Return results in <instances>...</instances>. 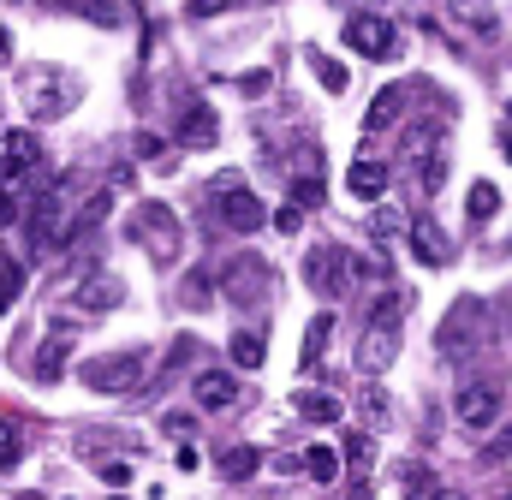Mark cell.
Masks as SVG:
<instances>
[{
	"label": "cell",
	"mask_w": 512,
	"mask_h": 500,
	"mask_svg": "<svg viewBox=\"0 0 512 500\" xmlns=\"http://www.w3.org/2000/svg\"><path fill=\"white\" fill-rule=\"evenodd\" d=\"M108 500H126V495H108Z\"/></svg>",
	"instance_id": "obj_52"
},
{
	"label": "cell",
	"mask_w": 512,
	"mask_h": 500,
	"mask_svg": "<svg viewBox=\"0 0 512 500\" xmlns=\"http://www.w3.org/2000/svg\"><path fill=\"white\" fill-rule=\"evenodd\" d=\"M131 149H137V161H149V167H173V161H167V137H155V131H137Z\"/></svg>",
	"instance_id": "obj_31"
},
{
	"label": "cell",
	"mask_w": 512,
	"mask_h": 500,
	"mask_svg": "<svg viewBox=\"0 0 512 500\" xmlns=\"http://www.w3.org/2000/svg\"><path fill=\"white\" fill-rule=\"evenodd\" d=\"M12 221H18V203H12V197L0 191V227H12Z\"/></svg>",
	"instance_id": "obj_47"
},
{
	"label": "cell",
	"mask_w": 512,
	"mask_h": 500,
	"mask_svg": "<svg viewBox=\"0 0 512 500\" xmlns=\"http://www.w3.org/2000/svg\"><path fill=\"white\" fill-rule=\"evenodd\" d=\"M364 12H376V18H387V0H358Z\"/></svg>",
	"instance_id": "obj_49"
},
{
	"label": "cell",
	"mask_w": 512,
	"mask_h": 500,
	"mask_svg": "<svg viewBox=\"0 0 512 500\" xmlns=\"http://www.w3.org/2000/svg\"><path fill=\"white\" fill-rule=\"evenodd\" d=\"M24 221H30V245L36 250H66L72 245V209H66L60 191H42Z\"/></svg>",
	"instance_id": "obj_6"
},
{
	"label": "cell",
	"mask_w": 512,
	"mask_h": 500,
	"mask_svg": "<svg viewBox=\"0 0 512 500\" xmlns=\"http://www.w3.org/2000/svg\"><path fill=\"white\" fill-rule=\"evenodd\" d=\"M310 66H316V78H322V90H328V96H340V90H346V66H334L328 54H310Z\"/></svg>",
	"instance_id": "obj_34"
},
{
	"label": "cell",
	"mask_w": 512,
	"mask_h": 500,
	"mask_svg": "<svg viewBox=\"0 0 512 500\" xmlns=\"http://www.w3.org/2000/svg\"><path fill=\"white\" fill-rule=\"evenodd\" d=\"M411 256H417L423 268H447V262H453V245H447V233L435 227V215H411Z\"/></svg>",
	"instance_id": "obj_11"
},
{
	"label": "cell",
	"mask_w": 512,
	"mask_h": 500,
	"mask_svg": "<svg viewBox=\"0 0 512 500\" xmlns=\"http://www.w3.org/2000/svg\"><path fill=\"white\" fill-rule=\"evenodd\" d=\"M18 173H24V167H18V161H12V155H6V149H0V191H6V185H12V179H18Z\"/></svg>",
	"instance_id": "obj_45"
},
{
	"label": "cell",
	"mask_w": 512,
	"mask_h": 500,
	"mask_svg": "<svg viewBox=\"0 0 512 500\" xmlns=\"http://www.w3.org/2000/svg\"><path fill=\"white\" fill-rule=\"evenodd\" d=\"M209 298H215V274H209V268H191L185 286H179V304H185V310H209Z\"/></svg>",
	"instance_id": "obj_22"
},
{
	"label": "cell",
	"mask_w": 512,
	"mask_h": 500,
	"mask_svg": "<svg viewBox=\"0 0 512 500\" xmlns=\"http://www.w3.org/2000/svg\"><path fill=\"white\" fill-rule=\"evenodd\" d=\"M120 298H126V286H120L114 274H84V280L72 286V304H84L90 316H102V310H114Z\"/></svg>",
	"instance_id": "obj_12"
},
{
	"label": "cell",
	"mask_w": 512,
	"mask_h": 500,
	"mask_svg": "<svg viewBox=\"0 0 512 500\" xmlns=\"http://www.w3.org/2000/svg\"><path fill=\"white\" fill-rule=\"evenodd\" d=\"M0 6H12V0H0Z\"/></svg>",
	"instance_id": "obj_54"
},
{
	"label": "cell",
	"mask_w": 512,
	"mask_h": 500,
	"mask_svg": "<svg viewBox=\"0 0 512 500\" xmlns=\"http://www.w3.org/2000/svg\"><path fill=\"white\" fill-rule=\"evenodd\" d=\"M340 465H346L352 477H370V465H376V441H370V435H346V441H340Z\"/></svg>",
	"instance_id": "obj_21"
},
{
	"label": "cell",
	"mask_w": 512,
	"mask_h": 500,
	"mask_svg": "<svg viewBox=\"0 0 512 500\" xmlns=\"http://www.w3.org/2000/svg\"><path fill=\"white\" fill-rule=\"evenodd\" d=\"M393 108H405V96H399V90H393V84H387L382 96H376V102H370V114H364V125H370V131H387V125L399 120V114H393Z\"/></svg>",
	"instance_id": "obj_28"
},
{
	"label": "cell",
	"mask_w": 512,
	"mask_h": 500,
	"mask_svg": "<svg viewBox=\"0 0 512 500\" xmlns=\"http://www.w3.org/2000/svg\"><path fill=\"white\" fill-rule=\"evenodd\" d=\"M435 500H471V495H459V489H435Z\"/></svg>",
	"instance_id": "obj_50"
},
{
	"label": "cell",
	"mask_w": 512,
	"mask_h": 500,
	"mask_svg": "<svg viewBox=\"0 0 512 500\" xmlns=\"http://www.w3.org/2000/svg\"><path fill=\"white\" fill-rule=\"evenodd\" d=\"M131 239L149 250L161 268H173V262H179V245H185V227H179V215H173L167 203H143V209L131 215Z\"/></svg>",
	"instance_id": "obj_3"
},
{
	"label": "cell",
	"mask_w": 512,
	"mask_h": 500,
	"mask_svg": "<svg viewBox=\"0 0 512 500\" xmlns=\"http://www.w3.org/2000/svg\"><path fill=\"white\" fill-rule=\"evenodd\" d=\"M405 304H411V292H382V298H376V316H370V328L399 334V322H405Z\"/></svg>",
	"instance_id": "obj_24"
},
{
	"label": "cell",
	"mask_w": 512,
	"mask_h": 500,
	"mask_svg": "<svg viewBox=\"0 0 512 500\" xmlns=\"http://www.w3.org/2000/svg\"><path fill=\"white\" fill-rule=\"evenodd\" d=\"M274 227H280V233H298V227H304V209H298V203H286V209L274 215Z\"/></svg>",
	"instance_id": "obj_42"
},
{
	"label": "cell",
	"mask_w": 512,
	"mask_h": 500,
	"mask_svg": "<svg viewBox=\"0 0 512 500\" xmlns=\"http://www.w3.org/2000/svg\"><path fill=\"white\" fill-rule=\"evenodd\" d=\"M495 209H501V191H495L489 179H477V185H471V197H465V215H471V227H483Z\"/></svg>",
	"instance_id": "obj_23"
},
{
	"label": "cell",
	"mask_w": 512,
	"mask_h": 500,
	"mask_svg": "<svg viewBox=\"0 0 512 500\" xmlns=\"http://www.w3.org/2000/svg\"><path fill=\"white\" fill-rule=\"evenodd\" d=\"M340 36H346V48L364 54V60H387V54H393V18H376V12H352Z\"/></svg>",
	"instance_id": "obj_9"
},
{
	"label": "cell",
	"mask_w": 512,
	"mask_h": 500,
	"mask_svg": "<svg viewBox=\"0 0 512 500\" xmlns=\"http://www.w3.org/2000/svg\"><path fill=\"white\" fill-rule=\"evenodd\" d=\"M191 358H197V340H191V334H179V340H173V352H167V370H185Z\"/></svg>",
	"instance_id": "obj_40"
},
{
	"label": "cell",
	"mask_w": 512,
	"mask_h": 500,
	"mask_svg": "<svg viewBox=\"0 0 512 500\" xmlns=\"http://www.w3.org/2000/svg\"><path fill=\"white\" fill-rule=\"evenodd\" d=\"M501 500H512V495H501Z\"/></svg>",
	"instance_id": "obj_55"
},
{
	"label": "cell",
	"mask_w": 512,
	"mask_h": 500,
	"mask_svg": "<svg viewBox=\"0 0 512 500\" xmlns=\"http://www.w3.org/2000/svg\"><path fill=\"white\" fill-rule=\"evenodd\" d=\"M447 12H453L471 36H495V0H447Z\"/></svg>",
	"instance_id": "obj_18"
},
{
	"label": "cell",
	"mask_w": 512,
	"mask_h": 500,
	"mask_svg": "<svg viewBox=\"0 0 512 500\" xmlns=\"http://www.w3.org/2000/svg\"><path fill=\"white\" fill-rule=\"evenodd\" d=\"M215 209H221V227H227V233H256V227L268 221V209H262V197H256L251 185L221 191V197H215Z\"/></svg>",
	"instance_id": "obj_10"
},
{
	"label": "cell",
	"mask_w": 512,
	"mask_h": 500,
	"mask_svg": "<svg viewBox=\"0 0 512 500\" xmlns=\"http://www.w3.org/2000/svg\"><path fill=\"white\" fill-rule=\"evenodd\" d=\"M298 465H304V471H310L316 483H334V477H340V453H334V447H310V453H304Z\"/></svg>",
	"instance_id": "obj_29"
},
{
	"label": "cell",
	"mask_w": 512,
	"mask_h": 500,
	"mask_svg": "<svg viewBox=\"0 0 512 500\" xmlns=\"http://www.w3.org/2000/svg\"><path fill=\"white\" fill-rule=\"evenodd\" d=\"M441 179H447V143H441L429 161H417V185H423V191H441Z\"/></svg>",
	"instance_id": "obj_33"
},
{
	"label": "cell",
	"mask_w": 512,
	"mask_h": 500,
	"mask_svg": "<svg viewBox=\"0 0 512 500\" xmlns=\"http://www.w3.org/2000/svg\"><path fill=\"white\" fill-rule=\"evenodd\" d=\"M18 292H24V262L0 250V316H6L12 304H18Z\"/></svg>",
	"instance_id": "obj_25"
},
{
	"label": "cell",
	"mask_w": 512,
	"mask_h": 500,
	"mask_svg": "<svg viewBox=\"0 0 512 500\" xmlns=\"http://www.w3.org/2000/svg\"><path fill=\"white\" fill-rule=\"evenodd\" d=\"M501 405H507L501 381H465L459 399H453V417H459L465 429H495V423H501Z\"/></svg>",
	"instance_id": "obj_7"
},
{
	"label": "cell",
	"mask_w": 512,
	"mask_h": 500,
	"mask_svg": "<svg viewBox=\"0 0 512 500\" xmlns=\"http://www.w3.org/2000/svg\"><path fill=\"white\" fill-rule=\"evenodd\" d=\"M108 203H114V197H108V191H96V197H90V203H84V209L72 215V245H78L84 233H96V227H102V215H108Z\"/></svg>",
	"instance_id": "obj_27"
},
{
	"label": "cell",
	"mask_w": 512,
	"mask_h": 500,
	"mask_svg": "<svg viewBox=\"0 0 512 500\" xmlns=\"http://www.w3.org/2000/svg\"><path fill=\"white\" fill-rule=\"evenodd\" d=\"M435 489H441V483H435L429 471H411V495L405 500H435Z\"/></svg>",
	"instance_id": "obj_41"
},
{
	"label": "cell",
	"mask_w": 512,
	"mask_h": 500,
	"mask_svg": "<svg viewBox=\"0 0 512 500\" xmlns=\"http://www.w3.org/2000/svg\"><path fill=\"white\" fill-rule=\"evenodd\" d=\"M60 364H66V340H60V328L42 340V352H36V381H60Z\"/></svg>",
	"instance_id": "obj_26"
},
{
	"label": "cell",
	"mask_w": 512,
	"mask_h": 500,
	"mask_svg": "<svg viewBox=\"0 0 512 500\" xmlns=\"http://www.w3.org/2000/svg\"><path fill=\"white\" fill-rule=\"evenodd\" d=\"M507 334H512V316H507Z\"/></svg>",
	"instance_id": "obj_53"
},
{
	"label": "cell",
	"mask_w": 512,
	"mask_h": 500,
	"mask_svg": "<svg viewBox=\"0 0 512 500\" xmlns=\"http://www.w3.org/2000/svg\"><path fill=\"white\" fill-rule=\"evenodd\" d=\"M387 179H393V167H387V161L358 155V161H352V173H346V191H352V197H364V203H376V197L387 191Z\"/></svg>",
	"instance_id": "obj_13"
},
{
	"label": "cell",
	"mask_w": 512,
	"mask_h": 500,
	"mask_svg": "<svg viewBox=\"0 0 512 500\" xmlns=\"http://www.w3.org/2000/svg\"><path fill=\"white\" fill-rule=\"evenodd\" d=\"M227 6H233V0H185L191 18H209V12H227Z\"/></svg>",
	"instance_id": "obj_43"
},
{
	"label": "cell",
	"mask_w": 512,
	"mask_h": 500,
	"mask_svg": "<svg viewBox=\"0 0 512 500\" xmlns=\"http://www.w3.org/2000/svg\"><path fill=\"white\" fill-rule=\"evenodd\" d=\"M304 280H310L322 298H340V292L358 280V262H352V250H340V245H310L304 250Z\"/></svg>",
	"instance_id": "obj_5"
},
{
	"label": "cell",
	"mask_w": 512,
	"mask_h": 500,
	"mask_svg": "<svg viewBox=\"0 0 512 500\" xmlns=\"http://www.w3.org/2000/svg\"><path fill=\"white\" fill-rule=\"evenodd\" d=\"M96 471H102V483H108V489H126V483H131V465H126V459H102Z\"/></svg>",
	"instance_id": "obj_38"
},
{
	"label": "cell",
	"mask_w": 512,
	"mask_h": 500,
	"mask_svg": "<svg viewBox=\"0 0 512 500\" xmlns=\"http://www.w3.org/2000/svg\"><path fill=\"white\" fill-rule=\"evenodd\" d=\"M298 417L304 423H340V399L322 393V387H310V393H298Z\"/></svg>",
	"instance_id": "obj_20"
},
{
	"label": "cell",
	"mask_w": 512,
	"mask_h": 500,
	"mask_svg": "<svg viewBox=\"0 0 512 500\" xmlns=\"http://www.w3.org/2000/svg\"><path fill=\"white\" fill-rule=\"evenodd\" d=\"M256 465H262V453H256V447H227V453L215 459V471H221L227 483H245V477H256Z\"/></svg>",
	"instance_id": "obj_19"
},
{
	"label": "cell",
	"mask_w": 512,
	"mask_h": 500,
	"mask_svg": "<svg viewBox=\"0 0 512 500\" xmlns=\"http://www.w3.org/2000/svg\"><path fill=\"white\" fill-rule=\"evenodd\" d=\"M268 84H274V78H268V72H251V78H239V90H251V96H262V90H268Z\"/></svg>",
	"instance_id": "obj_46"
},
{
	"label": "cell",
	"mask_w": 512,
	"mask_h": 500,
	"mask_svg": "<svg viewBox=\"0 0 512 500\" xmlns=\"http://www.w3.org/2000/svg\"><path fill=\"white\" fill-rule=\"evenodd\" d=\"M364 417H370L376 429H387V423H393V411H387V393H382V387H364Z\"/></svg>",
	"instance_id": "obj_35"
},
{
	"label": "cell",
	"mask_w": 512,
	"mask_h": 500,
	"mask_svg": "<svg viewBox=\"0 0 512 500\" xmlns=\"http://www.w3.org/2000/svg\"><path fill=\"white\" fill-rule=\"evenodd\" d=\"M84 12H90V24H120V6L114 0H78Z\"/></svg>",
	"instance_id": "obj_39"
},
{
	"label": "cell",
	"mask_w": 512,
	"mask_h": 500,
	"mask_svg": "<svg viewBox=\"0 0 512 500\" xmlns=\"http://www.w3.org/2000/svg\"><path fill=\"white\" fill-rule=\"evenodd\" d=\"M0 60H6V30H0Z\"/></svg>",
	"instance_id": "obj_51"
},
{
	"label": "cell",
	"mask_w": 512,
	"mask_h": 500,
	"mask_svg": "<svg viewBox=\"0 0 512 500\" xmlns=\"http://www.w3.org/2000/svg\"><path fill=\"white\" fill-rule=\"evenodd\" d=\"M191 393H197V411H227V405L239 399V381L227 370H203L191 381Z\"/></svg>",
	"instance_id": "obj_15"
},
{
	"label": "cell",
	"mask_w": 512,
	"mask_h": 500,
	"mask_svg": "<svg viewBox=\"0 0 512 500\" xmlns=\"http://www.w3.org/2000/svg\"><path fill=\"white\" fill-rule=\"evenodd\" d=\"M6 155H12L18 167H36V161H42V143H36L30 131H6Z\"/></svg>",
	"instance_id": "obj_30"
},
{
	"label": "cell",
	"mask_w": 512,
	"mask_h": 500,
	"mask_svg": "<svg viewBox=\"0 0 512 500\" xmlns=\"http://www.w3.org/2000/svg\"><path fill=\"white\" fill-rule=\"evenodd\" d=\"M72 96H78V84H72L60 66H24V72H18V102H24V114H36V120H60V114L72 108Z\"/></svg>",
	"instance_id": "obj_2"
},
{
	"label": "cell",
	"mask_w": 512,
	"mask_h": 500,
	"mask_svg": "<svg viewBox=\"0 0 512 500\" xmlns=\"http://www.w3.org/2000/svg\"><path fill=\"white\" fill-rule=\"evenodd\" d=\"M215 292H227L233 304H262V298H268V262H262V256H233V262L215 274Z\"/></svg>",
	"instance_id": "obj_8"
},
{
	"label": "cell",
	"mask_w": 512,
	"mask_h": 500,
	"mask_svg": "<svg viewBox=\"0 0 512 500\" xmlns=\"http://www.w3.org/2000/svg\"><path fill=\"white\" fill-rule=\"evenodd\" d=\"M239 185H245L239 173H215V179H209V197H221V191H239Z\"/></svg>",
	"instance_id": "obj_44"
},
{
	"label": "cell",
	"mask_w": 512,
	"mask_h": 500,
	"mask_svg": "<svg viewBox=\"0 0 512 500\" xmlns=\"http://www.w3.org/2000/svg\"><path fill=\"white\" fill-rule=\"evenodd\" d=\"M215 137H221V120H215L203 102H185V114H179V143H185V149H215Z\"/></svg>",
	"instance_id": "obj_14"
},
{
	"label": "cell",
	"mask_w": 512,
	"mask_h": 500,
	"mask_svg": "<svg viewBox=\"0 0 512 500\" xmlns=\"http://www.w3.org/2000/svg\"><path fill=\"white\" fill-rule=\"evenodd\" d=\"M18 453H24V447H18V429L0 417V471H12V465H18Z\"/></svg>",
	"instance_id": "obj_37"
},
{
	"label": "cell",
	"mask_w": 512,
	"mask_h": 500,
	"mask_svg": "<svg viewBox=\"0 0 512 500\" xmlns=\"http://www.w3.org/2000/svg\"><path fill=\"white\" fill-rule=\"evenodd\" d=\"M489 334H495V322H489V304L483 298H459L447 316H441V328H435V346H441V358L453 364V370H465L483 346H489Z\"/></svg>",
	"instance_id": "obj_1"
},
{
	"label": "cell",
	"mask_w": 512,
	"mask_h": 500,
	"mask_svg": "<svg viewBox=\"0 0 512 500\" xmlns=\"http://www.w3.org/2000/svg\"><path fill=\"white\" fill-rule=\"evenodd\" d=\"M501 155H507V161H512V120L501 125Z\"/></svg>",
	"instance_id": "obj_48"
},
{
	"label": "cell",
	"mask_w": 512,
	"mask_h": 500,
	"mask_svg": "<svg viewBox=\"0 0 512 500\" xmlns=\"http://www.w3.org/2000/svg\"><path fill=\"white\" fill-rule=\"evenodd\" d=\"M328 340H334V316L322 310V316H310V328H304V346H298V370H322V358H328Z\"/></svg>",
	"instance_id": "obj_17"
},
{
	"label": "cell",
	"mask_w": 512,
	"mask_h": 500,
	"mask_svg": "<svg viewBox=\"0 0 512 500\" xmlns=\"http://www.w3.org/2000/svg\"><path fill=\"white\" fill-rule=\"evenodd\" d=\"M161 429H167L173 441H191V435H197V417H191V411H167V417H161Z\"/></svg>",
	"instance_id": "obj_36"
},
{
	"label": "cell",
	"mask_w": 512,
	"mask_h": 500,
	"mask_svg": "<svg viewBox=\"0 0 512 500\" xmlns=\"http://www.w3.org/2000/svg\"><path fill=\"white\" fill-rule=\"evenodd\" d=\"M227 352H233V364H239V370H256V364H262V334H251V328H245V334H233V346H227Z\"/></svg>",
	"instance_id": "obj_32"
},
{
	"label": "cell",
	"mask_w": 512,
	"mask_h": 500,
	"mask_svg": "<svg viewBox=\"0 0 512 500\" xmlns=\"http://www.w3.org/2000/svg\"><path fill=\"white\" fill-rule=\"evenodd\" d=\"M143 375H149V352L131 346V352H114V358L84 364V387H96V393H137Z\"/></svg>",
	"instance_id": "obj_4"
},
{
	"label": "cell",
	"mask_w": 512,
	"mask_h": 500,
	"mask_svg": "<svg viewBox=\"0 0 512 500\" xmlns=\"http://www.w3.org/2000/svg\"><path fill=\"white\" fill-rule=\"evenodd\" d=\"M393 352H399V334H387V328H370L364 340H358V370L364 375H382L393 364Z\"/></svg>",
	"instance_id": "obj_16"
}]
</instances>
